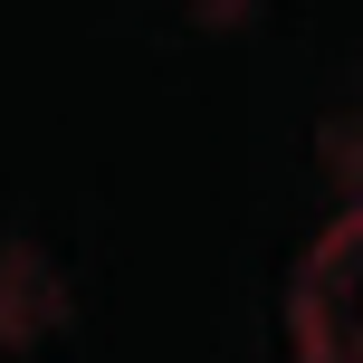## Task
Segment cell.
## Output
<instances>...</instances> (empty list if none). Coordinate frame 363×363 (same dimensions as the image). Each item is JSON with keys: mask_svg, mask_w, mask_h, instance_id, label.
I'll use <instances>...</instances> for the list:
<instances>
[{"mask_svg": "<svg viewBox=\"0 0 363 363\" xmlns=\"http://www.w3.org/2000/svg\"><path fill=\"white\" fill-rule=\"evenodd\" d=\"M287 345L296 363H363V211L325 220L287 277Z\"/></svg>", "mask_w": 363, "mask_h": 363, "instance_id": "6da1fadb", "label": "cell"}]
</instances>
